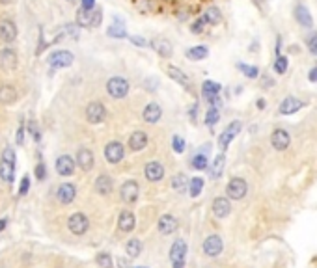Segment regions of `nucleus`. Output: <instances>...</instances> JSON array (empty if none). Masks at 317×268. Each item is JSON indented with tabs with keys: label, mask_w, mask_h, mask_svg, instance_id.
I'll list each match as a JSON object with an SVG mask.
<instances>
[{
	"label": "nucleus",
	"mask_w": 317,
	"mask_h": 268,
	"mask_svg": "<svg viewBox=\"0 0 317 268\" xmlns=\"http://www.w3.org/2000/svg\"><path fill=\"white\" fill-rule=\"evenodd\" d=\"M15 162H17V158H15L14 147L8 145L6 149H4V153H2V162H0V179L4 183H12L14 181Z\"/></svg>",
	"instance_id": "1"
},
{
	"label": "nucleus",
	"mask_w": 317,
	"mask_h": 268,
	"mask_svg": "<svg viewBox=\"0 0 317 268\" xmlns=\"http://www.w3.org/2000/svg\"><path fill=\"white\" fill-rule=\"evenodd\" d=\"M220 84L215 82V80H204V84H202V97L204 101L207 103L209 106H220L222 105V101L218 97V93H220Z\"/></svg>",
	"instance_id": "2"
},
{
	"label": "nucleus",
	"mask_w": 317,
	"mask_h": 268,
	"mask_svg": "<svg viewBox=\"0 0 317 268\" xmlns=\"http://www.w3.org/2000/svg\"><path fill=\"white\" fill-rule=\"evenodd\" d=\"M241 129H243V123L239 121V119H235V121H231L228 127H226L224 131H222V134L218 136V149L224 153L228 147H230L231 140L237 136L239 132H241Z\"/></svg>",
	"instance_id": "3"
},
{
	"label": "nucleus",
	"mask_w": 317,
	"mask_h": 268,
	"mask_svg": "<svg viewBox=\"0 0 317 268\" xmlns=\"http://www.w3.org/2000/svg\"><path fill=\"white\" fill-rule=\"evenodd\" d=\"M106 92L112 99H123L129 93V82L123 77H112L106 82Z\"/></svg>",
	"instance_id": "4"
},
{
	"label": "nucleus",
	"mask_w": 317,
	"mask_h": 268,
	"mask_svg": "<svg viewBox=\"0 0 317 268\" xmlns=\"http://www.w3.org/2000/svg\"><path fill=\"white\" fill-rule=\"evenodd\" d=\"M246 192H248V184H246L245 179H241V177H231L228 186H226V194L230 199H243L246 196Z\"/></svg>",
	"instance_id": "5"
},
{
	"label": "nucleus",
	"mask_w": 317,
	"mask_h": 268,
	"mask_svg": "<svg viewBox=\"0 0 317 268\" xmlns=\"http://www.w3.org/2000/svg\"><path fill=\"white\" fill-rule=\"evenodd\" d=\"M185 257H187V242L183 238H178L172 244V248H170V262H172V266L183 268L185 266Z\"/></svg>",
	"instance_id": "6"
},
{
	"label": "nucleus",
	"mask_w": 317,
	"mask_h": 268,
	"mask_svg": "<svg viewBox=\"0 0 317 268\" xmlns=\"http://www.w3.org/2000/svg\"><path fill=\"white\" fill-rule=\"evenodd\" d=\"M67 227L71 231L73 235H84L88 229H90V220H88L86 214H82V212H75V214L69 216V220H67Z\"/></svg>",
	"instance_id": "7"
},
{
	"label": "nucleus",
	"mask_w": 317,
	"mask_h": 268,
	"mask_svg": "<svg viewBox=\"0 0 317 268\" xmlns=\"http://www.w3.org/2000/svg\"><path fill=\"white\" fill-rule=\"evenodd\" d=\"M138 192H140V186L136 181H125V183L121 184V188H119V197H121V201L127 203V205H131L138 199Z\"/></svg>",
	"instance_id": "8"
},
{
	"label": "nucleus",
	"mask_w": 317,
	"mask_h": 268,
	"mask_svg": "<svg viewBox=\"0 0 317 268\" xmlns=\"http://www.w3.org/2000/svg\"><path fill=\"white\" fill-rule=\"evenodd\" d=\"M202 248H204V253L207 257H218L222 253V249H224V242H222L220 235H209L204 240Z\"/></svg>",
	"instance_id": "9"
},
{
	"label": "nucleus",
	"mask_w": 317,
	"mask_h": 268,
	"mask_svg": "<svg viewBox=\"0 0 317 268\" xmlns=\"http://www.w3.org/2000/svg\"><path fill=\"white\" fill-rule=\"evenodd\" d=\"M105 118H106V108L103 103L93 101V103H90V105L86 106V119L92 125H97L101 123V121H105Z\"/></svg>",
	"instance_id": "10"
},
{
	"label": "nucleus",
	"mask_w": 317,
	"mask_h": 268,
	"mask_svg": "<svg viewBox=\"0 0 317 268\" xmlns=\"http://www.w3.org/2000/svg\"><path fill=\"white\" fill-rule=\"evenodd\" d=\"M73 53L69 51H54L51 56H49V66L53 69H62V67H69L73 64Z\"/></svg>",
	"instance_id": "11"
},
{
	"label": "nucleus",
	"mask_w": 317,
	"mask_h": 268,
	"mask_svg": "<svg viewBox=\"0 0 317 268\" xmlns=\"http://www.w3.org/2000/svg\"><path fill=\"white\" fill-rule=\"evenodd\" d=\"M123 157H125V149H123V144H121V142H110V144H106L105 158L108 162L118 164L123 160Z\"/></svg>",
	"instance_id": "12"
},
{
	"label": "nucleus",
	"mask_w": 317,
	"mask_h": 268,
	"mask_svg": "<svg viewBox=\"0 0 317 268\" xmlns=\"http://www.w3.org/2000/svg\"><path fill=\"white\" fill-rule=\"evenodd\" d=\"M149 47H151L153 51L161 56V58H172L174 54V47L172 43L166 40V38H153L151 41H149Z\"/></svg>",
	"instance_id": "13"
},
{
	"label": "nucleus",
	"mask_w": 317,
	"mask_h": 268,
	"mask_svg": "<svg viewBox=\"0 0 317 268\" xmlns=\"http://www.w3.org/2000/svg\"><path fill=\"white\" fill-rule=\"evenodd\" d=\"M166 73H168V77H170L172 80H176V82H178L179 86H183V88H185V90H187L189 93L194 92V86H192V80L189 79V77H187L185 73L181 71L179 67H176V66H168V67H166Z\"/></svg>",
	"instance_id": "14"
},
{
	"label": "nucleus",
	"mask_w": 317,
	"mask_h": 268,
	"mask_svg": "<svg viewBox=\"0 0 317 268\" xmlns=\"http://www.w3.org/2000/svg\"><path fill=\"white\" fill-rule=\"evenodd\" d=\"M17 38V27L12 19L0 21V41L2 43H14Z\"/></svg>",
	"instance_id": "15"
},
{
	"label": "nucleus",
	"mask_w": 317,
	"mask_h": 268,
	"mask_svg": "<svg viewBox=\"0 0 317 268\" xmlns=\"http://www.w3.org/2000/svg\"><path fill=\"white\" fill-rule=\"evenodd\" d=\"M56 197L62 205H69L77 197V186L73 183H62L56 190Z\"/></svg>",
	"instance_id": "16"
},
{
	"label": "nucleus",
	"mask_w": 317,
	"mask_h": 268,
	"mask_svg": "<svg viewBox=\"0 0 317 268\" xmlns=\"http://www.w3.org/2000/svg\"><path fill=\"white\" fill-rule=\"evenodd\" d=\"M179 227V222L178 218L172 214H163L161 218H158L157 222V229L161 235H172L174 231Z\"/></svg>",
	"instance_id": "17"
},
{
	"label": "nucleus",
	"mask_w": 317,
	"mask_h": 268,
	"mask_svg": "<svg viewBox=\"0 0 317 268\" xmlns=\"http://www.w3.org/2000/svg\"><path fill=\"white\" fill-rule=\"evenodd\" d=\"M271 144L276 151H285L291 144V136L285 129H274L271 136Z\"/></svg>",
	"instance_id": "18"
},
{
	"label": "nucleus",
	"mask_w": 317,
	"mask_h": 268,
	"mask_svg": "<svg viewBox=\"0 0 317 268\" xmlns=\"http://www.w3.org/2000/svg\"><path fill=\"white\" fill-rule=\"evenodd\" d=\"M17 67V53L14 49H2L0 51V69L2 71H14Z\"/></svg>",
	"instance_id": "19"
},
{
	"label": "nucleus",
	"mask_w": 317,
	"mask_h": 268,
	"mask_svg": "<svg viewBox=\"0 0 317 268\" xmlns=\"http://www.w3.org/2000/svg\"><path fill=\"white\" fill-rule=\"evenodd\" d=\"M144 175H145V179H147V181L157 183V181H161V179L165 177V166H163L161 162H157V160H151V162L145 164Z\"/></svg>",
	"instance_id": "20"
},
{
	"label": "nucleus",
	"mask_w": 317,
	"mask_h": 268,
	"mask_svg": "<svg viewBox=\"0 0 317 268\" xmlns=\"http://www.w3.org/2000/svg\"><path fill=\"white\" fill-rule=\"evenodd\" d=\"M77 166H79L82 171H90L93 168V164H95V158H93V153L88 147H80L77 151Z\"/></svg>",
	"instance_id": "21"
},
{
	"label": "nucleus",
	"mask_w": 317,
	"mask_h": 268,
	"mask_svg": "<svg viewBox=\"0 0 317 268\" xmlns=\"http://www.w3.org/2000/svg\"><path fill=\"white\" fill-rule=\"evenodd\" d=\"M75 166H77V160H73L69 155H62V157L56 158V171H58V175L62 177L73 175Z\"/></svg>",
	"instance_id": "22"
},
{
	"label": "nucleus",
	"mask_w": 317,
	"mask_h": 268,
	"mask_svg": "<svg viewBox=\"0 0 317 268\" xmlns=\"http://www.w3.org/2000/svg\"><path fill=\"white\" fill-rule=\"evenodd\" d=\"M304 106V103L300 101V99L297 97H285L282 103H280V108H278V112L282 114V116H291V114H297L300 108Z\"/></svg>",
	"instance_id": "23"
},
{
	"label": "nucleus",
	"mask_w": 317,
	"mask_h": 268,
	"mask_svg": "<svg viewBox=\"0 0 317 268\" xmlns=\"http://www.w3.org/2000/svg\"><path fill=\"white\" fill-rule=\"evenodd\" d=\"M213 214L217 216V218H228L231 212V203H230V197H224L220 196L217 197L215 201H213Z\"/></svg>",
	"instance_id": "24"
},
{
	"label": "nucleus",
	"mask_w": 317,
	"mask_h": 268,
	"mask_svg": "<svg viewBox=\"0 0 317 268\" xmlns=\"http://www.w3.org/2000/svg\"><path fill=\"white\" fill-rule=\"evenodd\" d=\"M293 15H295V21H297L302 28H311L313 21H311L310 12H308V8L304 6V4L298 2L297 6H295V10H293Z\"/></svg>",
	"instance_id": "25"
},
{
	"label": "nucleus",
	"mask_w": 317,
	"mask_h": 268,
	"mask_svg": "<svg viewBox=\"0 0 317 268\" xmlns=\"http://www.w3.org/2000/svg\"><path fill=\"white\" fill-rule=\"evenodd\" d=\"M136 225V218L132 214L131 210H121L118 216V227L119 231H123V233H131L132 229Z\"/></svg>",
	"instance_id": "26"
},
{
	"label": "nucleus",
	"mask_w": 317,
	"mask_h": 268,
	"mask_svg": "<svg viewBox=\"0 0 317 268\" xmlns=\"http://www.w3.org/2000/svg\"><path fill=\"white\" fill-rule=\"evenodd\" d=\"M163 116V108L158 106V103H149V105H145L144 112H142V119H144L145 123H157L158 119Z\"/></svg>",
	"instance_id": "27"
},
{
	"label": "nucleus",
	"mask_w": 317,
	"mask_h": 268,
	"mask_svg": "<svg viewBox=\"0 0 317 268\" xmlns=\"http://www.w3.org/2000/svg\"><path fill=\"white\" fill-rule=\"evenodd\" d=\"M17 99H19V93L15 90L14 86H0V105H15L17 103Z\"/></svg>",
	"instance_id": "28"
},
{
	"label": "nucleus",
	"mask_w": 317,
	"mask_h": 268,
	"mask_svg": "<svg viewBox=\"0 0 317 268\" xmlns=\"http://www.w3.org/2000/svg\"><path fill=\"white\" fill-rule=\"evenodd\" d=\"M95 190H97V194H101V196H108V194L114 190L112 177L106 175V173L97 177V179H95Z\"/></svg>",
	"instance_id": "29"
},
{
	"label": "nucleus",
	"mask_w": 317,
	"mask_h": 268,
	"mask_svg": "<svg viewBox=\"0 0 317 268\" xmlns=\"http://www.w3.org/2000/svg\"><path fill=\"white\" fill-rule=\"evenodd\" d=\"M147 145V134L144 131L132 132L129 138V149L131 151H142Z\"/></svg>",
	"instance_id": "30"
},
{
	"label": "nucleus",
	"mask_w": 317,
	"mask_h": 268,
	"mask_svg": "<svg viewBox=\"0 0 317 268\" xmlns=\"http://www.w3.org/2000/svg\"><path fill=\"white\" fill-rule=\"evenodd\" d=\"M204 19L207 25H211V27H217V25H220L222 23V12H220V8L218 6H209L207 10H205L204 14Z\"/></svg>",
	"instance_id": "31"
},
{
	"label": "nucleus",
	"mask_w": 317,
	"mask_h": 268,
	"mask_svg": "<svg viewBox=\"0 0 317 268\" xmlns=\"http://www.w3.org/2000/svg\"><path fill=\"white\" fill-rule=\"evenodd\" d=\"M224 166H226V155L224 153H218L217 157H215V160H213L211 168H209L211 179H220L222 171H224Z\"/></svg>",
	"instance_id": "32"
},
{
	"label": "nucleus",
	"mask_w": 317,
	"mask_h": 268,
	"mask_svg": "<svg viewBox=\"0 0 317 268\" xmlns=\"http://www.w3.org/2000/svg\"><path fill=\"white\" fill-rule=\"evenodd\" d=\"M93 12H95V10H93ZM93 12H88L84 8H79V10H77V25L82 28H92Z\"/></svg>",
	"instance_id": "33"
},
{
	"label": "nucleus",
	"mask_w": 317,
	"mask_h": 268,
	"mask_svg": "<svg viewBox=\"0 0 317 268\" xmlns=\"http://www.w3.org/2000/svg\"><path fill=\"white\" fill-rule=\"evenodd\" d=\"M207 56H209V49L204 45H196L187 51V58L192 60V62H202V60H205Z\"/></svg>",
	"instance_id": "34"
},
{
	"label": "nucleus",
	"mask_w": 317,
	"mask_h": 268,
	"mask_svg": "<svg viewBox=\"0 0 317 268\" xmlns=\"http://www.w3.org/2000/svg\"><path fill=\"white\" fill-rule=\"evenodd\" d=\"M189 183H191V179L185 175V173H176L172 177V186L174 190H178L179 194H183L187 188H189Z\"/></svg>",
	"instance_id": "35"
},
{
	"label": "nucleus",
	"mask_w": 317,
	"mask_h": 268,
	"mask_svg": "<svg viewBox=\"0 0 317 268\" xmlns=\"http://www.w3.org/2000/svg\"><path fill=\"white\" fill-rule=\"evenodd\" d=\"M125 251H127V255H129V259L138 257V255L142 253V240H140V238H131V240L127 242Z\"/></svg>",
	"instance_id": "36"
},
{
	"label": "nucleus",
	"mask_w": 317,
	"mask_h": 268,
	"mask_svg": "<svg viewBox=\"0 0 317 268\" xmlns=\"http://www.w3.org/2000/svg\"><path fill=\"white\" fill-rule=\"evenodd\" d=\"M218 121H220V110L217 106H209L207 112H205V125L207 127H215Z\"/></svg>",
	"instance_id": "37"
},
{
	"label": "nucleus",
	"mask_w": 317,
	"mask_h": 268,
	"mask_svg": "<svg viewBox=\"0 0 317 268\" xmlns=\"http://www.w3.org/2000/svg\"><path fill=\"white\" fill-rule=\"evenodd\" d=\"M204 190V179L202 177H192L191 183H189V194L191 197H198Z\"/></svg>",
	"instance_id": "38"
},
{
	"label": "nucleus",
	"mask_w": 317,
	"mask_h": 268,
	"mask_svg": "<svg viewBox=\"0 0 317 268\" xmlns=\"http://www.w3.org/2000/svg\"><path fill=\"white\" fill-rule=\"evenodd\" d=\"M207 164H209V158H207V155H204V153H196L191 160V166L198 171L207 170Z\"/></svg>",
	"instance_id": "39"
},
{
	"label": "nucleus",
	"mask_w": 317,
	"mask_h": 268,
	"mask_svg": "<svg viewBox=\"0 0 317 268\" xmlns=\"http://www.w3.org/2000/svg\"><path fill=\"white\" fill-rule=\"evenodd\" d=\"M106 36L114 38V40H125V38H129V34L123 28V25H112V27L106 30Z\"/></svg>",
	"instance_id": "40"
},
{
	"label": "nucleus",
	"mask_w": 317,
	"mask_h": 268,
	"mask_svg": "<svg viewBox=\"0 0 317 268\" xmlns=\"http://www.w3.org/2000/svg\"><path fill=\"white\" fill-rule=\"evenodd\" d=\"M239 71L245 75L246 79H258L259 77V69L256 66H248V64H237Z\"/></svg>",
	"instance_id": "41"
},
{
	"label": "nucleus",
	"mask_w": 317,
	"mask_h": 268,
	"mask_svg": "<svg viewBox=\"0 0 317 268\" xmlns=\"http://www.w3.org/2000/svg\"><path fill=\"white\" fill-rule=\"evenodd\" d=\"M95 261H97V264H99L101 268H114L112 255L106 253V251H101V253H97V257H95Z\"/></svg>",
	"instance_id": "42"
},
{
	"label": "nucleus",
	"mask_w": 317,
	"mask_h": 268,
	"mask_svg": "<svg viewBox=\"0 0 317 268\" xmlns=\"http://www.w3.org/2000/svg\"><path fill=\"white\" fill-rule=\"evenodd\" d=\"M287 66H289V62H287L285 56H276V60H274V71H276L278 75H285Z\"/></svg>",
	"instance_id": "43"
},
{
	"label": "nucleus",
	"mask_w": 317,
	"mask_h": 268,
	"mask_svg": "<svg viewBox=\"0 0 317 268\" xmlns=\"http://www.w3.org/2000/svg\"><path fill=\"white\" fill-rule=\"evenodd\" d=\"M207 27V23H205V19H204V15H200L198 19L194 21V23H192L191 25V32L192 34H204V28Z\"/></svg>",
	"instance_id": "44"
},
{
	"label": "nucleus",
	"mask_w": 317,
	"mask_h": 268,
	"mask_svg": "<svg viewBox=\"0 0 317 268\" xmlns=\"http://www.w3.org/2000/svg\"><path fill=\"white\" fill-rule=\"evenodd\" d=\"M185 140H183V138L181 136H174L172 138V147H174V151H176V153H183V151H185Z\"/></svg>",
	"instance_id": "45"
},
{
	"label": "nucleus",
	"mask_w": 317,
	"mask_h": 268,
	"mask_svg": "<svg viewBox=\"0 0 317 268\" xmlns=\"http://www.w3.org/2000/svg\"><path fill=\"white\" fill-rule=\"evenodd\" d=\"M306 45H308V49H310L311 53H317V32H311L306 38Z\"/></svg>",
	"instance_id": "46"
},
{
	"label": "nucleus",
	"mask_w": 317,
	"mask_h": 268,
	"mask_svg": "<svg viewBox=\"0 0 317 268\" xmlns=\"http://www.w3.org/2000/svg\"><path fill=\"white\" fill-rule=\"evenodd\" d=\"M28 131H30V134H32V138L36 140V142H40L41 134H40V131H38V125H36L34 119H30V123H28Z\"/></svg>",
	"instance_id": "47"
},
{
	"label": "nucleus",
	"mask_w": 317,
	"mask_h": 268,
	"mask_svg": "<svg viewBox=\"0 0 317 268\" xmlns=\"http://www.w3.org/2000/svg\"><path fill=\"white\" fill-rule=\"evenodd\" d=\"M129 40H131L132 45H136V47H149V41L144 40L142 36H129Z\"/></svg>",
	"instance_id": "48"
},
{
	"label": "nucleus",
	"mask_w": 317,
	"mask_h": 268,
	"mask_svg": "<svg viewBox=\"0 0 317 268\" xmlns=\"http://www.w3.org/2000/svg\"><path fill=\"white\" fill-rule=\"evenodd\" d=\"M28 190H30V177L25 175V177H23V181H21L19 194H21V196H25V194H28Z\"/></svg>",
	"instance_id": "49"
},
{
	"label": "nucleus",
	"mask_w": 317,
	"mask_h": 268,
	"mask_svg": "<svg viewBox=\"0 0 317 268\" xmlns=\"http://www.w3.org/2000/svg\"><path fill=\"white\" fill-rule=\"evenodd\" d=\"M36 177H38V181H45L47 168H45V164H43V162H40L38 166H36Z\"/></svg>",
	"instance_id": "50"
},
{
	"label": "nucleus",
	"mask_w": 317,
	"mask_h": 268,
	"mask_svg": "<svg viewBox=\"0 0 317 268\" xmlns=\"http://www.w3.org/2000/svg\"><path fill=\"white\" fill-rule=\"evenodd\" d=\"M189 118H191L192 123H196V118H198V103H192L191 108H189Z\"/></svg>",
	"instance_id": "51"
},
{
	"label": "nucleus",
	"mask_w": 317,
	"mask_h": 268,
	"mask_svg": "<svg viewBox=\"0 0 317 268\" xmlns=\"http://www.w3.org/2000/svg\"><path fill=\"white\" fill-rule=\"evenodd\" d=\"M101 21H103V12H101V10H95V12H93V25H92V28L99 27Z\"/></svg>",
	"instance_id": "52"
},
{
	"label": "nucleus",
	"mask_w": 317,
	"mask_h": 268,
	"mask_svg": "<svg viewBox=\"0 0 317 268\" xmlns=\"http://www.w3.org/2000/svg\"><path fill=\"white\" fill-rule=\"evenodd\" d=\"M80 8H84L88 12H93L95 10V0H80Z\"/></svg>",
	"instance_id": "53"
},
{
	"label": "nucleus",
	"mask_w": 317,
	"mask_h": 268,
	"mask_svg": "<svg viewBox=\"0 0 317 268\" xmlns=\"http://www.w3.org/2000/svg\"><path fill=\"white\" fill-rule=\"evenodd\" d=\"M25 144V125H21L19 131H17V145Z\"/></svg>",
	"instance_id": "54"
},
{
	"label": "nucleus",
	"mask_w": 317,
	"mask_h": 268,
	"mask_svg": "<svg viewBox=\"0 0 317 268\" xmlns=\"http://www.w3.org/2000/svg\"><path fill=\"white\" fill-rule=\"evenodd\" d=\"M308 80L310 82H317V67H311L310 73H308Z\"/></svg>",
	"instance_id": "55"
},
{
	"label": "nucleus",
	"mask_w": 317,
	"mask_h": 268,
	"mask_svg": "<svg viewBox=\"0 0 317 268\" xmlns=\"http://www.w3.org/2000/svg\"><path fill=\"white\" fill-rule=\"evenodd\" d=\"M118 266L119 268H129V259H125V257H119V259H118Z\"/></svg>",
	"instance_id": "56"
},
{
	"label": "nucleus",
	"mask_w": 317,
	"mask_h": 268,
	"mask_svg": "<svg viewBox=\"0 0 317 268\" xmlns=\"http://www.w3.org/2000/svg\"><path fill=\"white\" fill-rule=\"evenodd\" d=\"M256 105H258L259 110H265V106H267V101H265V99L261 97V99H258V103H256Z\"/></svg>",
	"instance_id": "57"
},
{
	"label": "nucleus",
	"mask_w": 317,
	"mask_h": 268,
	"mask_svg": "<svg viewBox=\"0 0 317 268\" xmlns=\"http://www.w3.org/2000/svg\"><path fill=\"white\" fill-rule=\"evenodd\" d=\"M280 51H282V38L278 36L276 38V56H280Z\"/></svg>",
	"instance_id": "58"
},
{
	"label": "nucleus",
	"mask_w": 317,
	"mask_h": 268,
	"mask_svg": "<svg viewBox=\"0 0 317 268\" xmlns=\"http://www.w3.org/2000/svg\"><path fill=\"white\" fill-rule=\"evenodd\" d=\"M6 223H8V220H6V218H0V233H2V231H4V229H6Z\"/></svg>",
	"instance_id": "59"
},
{
	"label": "nucleus",
	"mask_w": 317,
	"mask_h": 268,
	"mask_svg": "<svg viewBox=\"0 0 317 268\" xmlns=\"http://www.w3.org/2000/svg\"><path fill=\"white\" fill-rule=\"evenodd\" d=\"M15 0H0V4H14Z\"/></svg>",
	"instance_id": "60"
},
{
	"label": "nucleus",
	"mask_w": 317,
	"mask_h": 268,
	"mask_svg": "<svg viewBox=\"0 0 317 268\" xmlns=\"http://www.w3.org/2000/svg\"><path fill=\"white\" fill-rule=\"evenodd\" d=\"M254 2H258V4H261V2H263V0H254Z\"/></svg>",
	"instance_id": "61"
},
{
	"label": "nucleus",
	"mask_w": 317,
	"mask_h": 268,
	"mask_svg": "<svg viewBox=\"0 0 317 268\" xmlns=\"http://www.w3.org/2000/svg\"><path fill=\"white\" fill-rule=\"evenodd\" d=\"M136 268H147V266H136Z\"/></svg>",
	"instance_id": "62"
},
{
	"label": "nucleus",
	"mask_w": 317,
	"mask_h": 268,
	"mask_svg": "<svg viewBox=\"0 0 317 268\" xmlns=\"http://www.w3.org/2000/svg\"><path fill=\"white\" fill-rule=\"evenodd\" d=\"M69 2H75V0H69Z\"/></svg>",
	"instance_id": "63"
}]
</instances>
